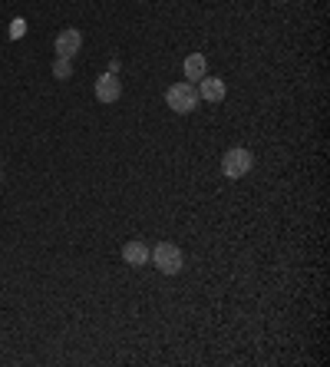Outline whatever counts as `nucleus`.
<instances>
[{"label":"nucleus","mask_w":330,"mask_h":367,"mask_svg":"<svg viewBox=\"0 0 330 367\" xmlns=\"http://www.w3.org/2000/svg\"><path fill=\"white\" fill-rule=\"evenodd\" d=\"M165 106L172 109V113H179V116H188V113H195L198 106V90L195 83H172L168 90H165Z\"/></svg>","instance_id":"1"},{"label":"nucleus","mask_w":330,"mask_h":367,"mask_svg":"<svg viewBox=\"0 0 330 367\" xmlns=\"http://www.w3.org/2000/svg\"><path fill=\"white\" fill-rule=\"evenodd\" d=\"M149 261L162 272V275H179L182 268H185V255H182V248L175 242H159L152 248Z\"/></svg>","instance_id":"2"},{"label":"nucleus","mask_w":330,"mask_h":367,"mask_svg":"<svg viewBox=\"0 0 330 367\" xmlns=\"http://www.w3.org/2000/svg\"><path fill=\"white\" fill-rule=\"evenodd\" d=\"M251 169H255V153L244 149V146H235V149H228V153L222 156V172H225V179H244Z\"/></svg>","instance_id":"3"},{"label":"nucleus","mask_w":330,"mask_h":367,"mask_svg":"<svg viewBox=\"0 0 330 367\" xmlns=\"http://www.w3.org/2000/svg\"><path fill=\"white\" fill-rule=\"evenodd\" d=\"M198 100H205V103H222L228 96V86L222 77H211V73H205V77L198 79Z\"/></svg>","instance_id":"4"},{"label":"nucleus","mask_w":330,"mask_h":367,"mask_svg":"<svg viewBox=\"0 0 330 367\" xmlns=\"http://www.w3.org/2000/svg\"><path fill=\"white\" fill-rule=\"evenodd\" d=\"M93 93H96V100L99 103H116L122 96V83L116 73H103V77L96 79V86H93Z\"/></svg>","instance_id":"5"},{"label":"nucleus","mask_w":330,"mask_h":367,"mask_svg":"<svg viewBox=\"0 0 330 367\" xmlns=\"http://www.w3.org/2000/svg\"><path fill=\"white\" fill-rule=\"evenodd\" d=\"M149 255L152 248L142 238H133V242L122 245V261L129 265V268H142V265H149Z\"/></svg>","instance_id":"6"},{"label":"nucleus","mask_w":330,"mask_h":367,"mask_svg":"<svg viewBox=\"0 0 330 367\" xmlns=\"http://www.w3.org/2000/svg\"><path fill=\"white\" fill-rule=\"evenodd\" d=\"M79 46H83V33L76 30V27H66V30L57 33V57L73 60L76 53H79Z\"/></svg>","instance_id":"7"},{"label":"nucleus","mask_w":330,"mask_h":367,"mask_svg":"<svg viewBox=\"0 0 330 367\" xmlns=\"http://www.w3.org/2000/svg\"><path fill=\"white\" fill-rule=\"evenodd\" d=\"M182 70H185V79H202L205 73H208V60H205V53H192V57H185Z\"/></svg>","instance_id":"8"},{"label":"nucleus","mask_w":330,"mask_h":367,"mask_svg":"<svg viewBox=\"0 0 330 367\" xmlns=\"http://www.w3.org/2000/svg\"><path fill=\"white\" fill-rule=\"evenodd\" d=\"M53 77H57V79H70V77H73V60L57 57V60H53Z\"/></svg>","instance_id":"9"},{"label":"nucleus","mask_w":330,"mask_h":367,"mask_svg":"<svg viewBox=\"0 0 330 367\" xmlns=\"http://www.w3.org/2000/svg\"><path fill=\"white\" fill-rule=\"evenodd\" d=\"M23 33H27V20H23V17H17L14 23H10V37H14V40H20Z\"/></svg>","instance_id":"10"},{"label":"nucleus","mask_w":330,"mask_h":367,"mask_svg":"<svg viewBox=\"0 0 330 367\" xmlns=\"http://www.w3.org/2000/svg\"><path fill=\"white\" fill-rule=\"evenodd\" d=\"M0 182H3V172H0Z\"/></svg>","instance_id":"11"}]
</instances>
